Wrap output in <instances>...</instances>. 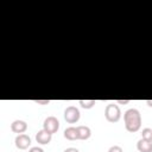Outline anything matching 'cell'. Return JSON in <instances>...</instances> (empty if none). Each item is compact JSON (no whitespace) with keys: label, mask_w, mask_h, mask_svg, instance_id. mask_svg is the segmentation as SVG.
Wrapping results in <instances>:
<instances>
[{"label":"cell","mask_w":152,"mask_h":152,"mask_svg":"<svg viewBox=\"0 0 152 152\" xmlns=\"http://www.w3.org/2000/svg\"><path fill=\"white\" fill-rule=\"evenodd\" d=\"M141 121V114L137 108H129L124 113L125 127L131 133H135L140 129Z\"/></svg>","instance_id":"obj_1"},{"label":"cell","mask_w":152,"mask_h":152,"mask_svg":"<svg viewBox=\"0 0 152 152\" xmlns=\"http://www.w3.org/2000/svg\"><path fill=\"white\" fill-rule=\"evenodd\" d=\"M104 118L108 122L115 124L121 119V109L115 103H108L104 108Z\"/></svg>","instance_id":"obj_2"},{"label":"cell","mask_w":152,"mask_h":152,"mask_svg":"<svg viewBox=\"0 0 152 152\" xmlns=\"http://www.w3.org/2000/svg\"><path fill=\"white\" fill-rule=\"evenodd\" d=\"M80 118H81V113H80V109L77 107L68 106L64 109V120L68 124H76V122H78Z\"/></svg>","instance_id":"obj_3"},{"label":"cell","mask_w":152,"mask_h":152,"mask_svg":"<svg viewBox=\"0 0 152 152\" xmlns=\"http://www.w3.org/2000/svg\"><path fill=\"white\" fill-rule=\"evenodd\" d=\"M43 129H45L50 134L57 133V131L59 129V121H58V119L56 116H52V115L45 118V120L43 122Z\"/></svg>","instance_id":"obj_4"},{"label":"cell","mask_w":152,"mask_h":152,"mask_svg":"<svg viewBox=\"0 0 152 152\" xmlns=\"http://www.w3.org/2000/svg\"><path fill=\"white\" fill-rule=\"evenodd\" d=\"M14 144H15L17 148H19V150H27L32 142H31V138L27 134L23 133V134H18L15 137Z\"/></svg>","instance_id":"obj_5"},{"label":"cell","mask_w":152,"mask_h":152,"mask_svg":"<svg viewBox=\"0 0 152 152\" xmlns=\"http://www.w3.org/2000/svg\"><path fill=\"white\" fill-rule=\"evenodd\" d=\"M26 129H27V124H26V121H24V120L17 119V120H14V121L11 124V131H12L13 133L23 134V133L26 132Z\"/></svg>","instance_id":"obj_6"},{"label":"cell","mask_w":152,"mask_h":152,"mask_svg":"<svg viewBox=\"0 0 152 152\" xmlns=\"http://www.w3.org/2000/svg\"><path fill=\"white\" fill-rule=\"evenodd\" d=\"M51 139H52V134L48 133L45 129H40V131H38L36 133V141L38 144H40V145H48V144H50Z\"/></svg>","instance_id":"obj_7"},{"label":"cell","mask_w":152,"mask_h":152,"mask_svg":"<svg viewBox=\"0 0 152 152\" xmlns=\"http://www.w3.org/2000/svg\"><path fill=\"white\" fill-rule=\"evenodd\" d=\"M77 137H78V140H87L90 138L91 135V129L90 127L88 126H84V125H81V126H77Z\"/></svg>","instance_id":"obj_8"},{"label":"cell","mask_w":152,"mask_h":152,"mask_svg":"<svg viewBox=\"0 0 152 152\" xmlns=\"http://www.w3.org/2000/svg\"><path fill=\"white\" fill-rule=\"evenodd\" d=\"M64 138L70 140V141H74V140H78V137H77V128L74 127V126H70V127H66L64 129V133H63Z\"/></svg>","instance_id":"obj_9"},{"label":"cell","mask_w":152,"mask_h":152,"mask_svg":"<svg viewBox=\"0 0 152 152\" xmlns=\"http://www.w3.org/2000/svg\"><path fill=\"white\" fill-rule=\"evenodd\" d=\"M137 148L139 152H152V142L141 138L137 142Z\"/></svg>","instance_id":"obj_10"},{"label":"cell","mask_w":152,"mask_h":152,"mask_svg":"<svg viewBox=\"0 0 152 152\" xmlns=\"http://www.w3.org/2000/svg\"><path fill=\"white\" fill-rule=\"evenodd\" d=\"M95 103H96L95 100H78V104L83 109H90L95 106Z\"/></svg>","instance_id":"obj_11"},{"label":"cell","mask_w":152,"mask_h":152,"mask_svg":"<svg viewBox=\"0 0 152 152\" xmlns=\"http://www.w3.org/2000/svg\"><path fill=\"white\" fill-rule=\"evenodd\" d=\"M141 138L145 139V140H147V141H151V142H152V128H148V127L144 128V129L141 131Z\"/></svg>","instance_id":"obj_12"},{"label":"cell","mask_w":152,"mask_h":152,"mask_svg":"<svg viewBox=\"0 0 152 152\" xmlns=\"http://www.w3.org/2000/svg\"><path fill=\"white\" fill-rule=\"evenodd\" d=\"M108 152H124V150L119 145H113V146H110L108 148Z\"/></svg>","instance_id":"obj_13"},{"label":"cell","mask_w":152,"mask_h":152,"mask_svg":"<svg viewBox=\"0 0 152 152\" xmlns=\"http://www.w3.org/2000/svg\"><path fill=\"white\" fill-rule=\"evenodd\" d=\"M28 152H44V150L42 147H39V146H33V147H31L28 150Z\"/></svg>","instance_id":"obj_14"},{"label":"cell","mask_w":152,"mask_h":152,"mask_svg":"<svg viewBox=\"0 0 152 152\" xmlns=\"http://www.w3.org/2000/svg\"><path fill=\"white\" fill-rule=\"evenodd\" d=\"M34 102L36 103H38V104H49L50 103V100H34Z\"/></svg>","instance_id":"obj_15"},{"label":"cell","mask_w":152,"mask_h":152,"mask_svg":"<svg viewBox=\"0 0 152 152\" xmlns=\"http://www.w3.org/2000/svg\"><path fill=\"white\" fill-rule=\"evenodd\" d=\"M63 152H80L76 147H68V148H65Z\"/></svg>","instance_id":"obj_16"},{"label":"cell","mask_w":152,"mask_h":152,"mask_svg":"<svg viewBox=\"0 0 152 152\" xmlns=\"http://www.w3.org/2000/svg\"><path fill=\"white\" fill-rule=\"evenodd\" d=\"M129 102V100H116V103H120V104H127Z\"/></svg>","instance_id":"obj_17"},{"label":"cell","mask_w":152,"mask_h":152,"mask_svg":"<svg viewBox=\"0 0 152 152\" xmlns=\"http://www.w3.org/2000/svg\"><path fill=\"white\" fill-rule=\"evenodd\" d=\"M145 102H146V104H147L148 107H151V108H152V100H146Z\"/></svg>","instance_id":"obj_18"}]
</instances>
